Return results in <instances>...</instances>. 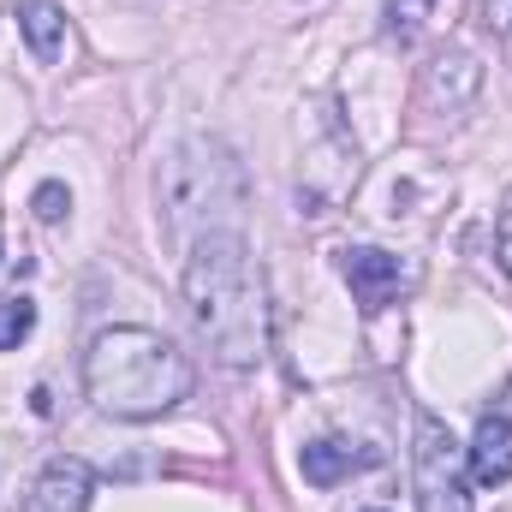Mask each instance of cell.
<instances>
[{"instance_id": "obj_10", "label": "cell", "mask_w": 512, "mask_h": 512, "mask_svg": "<svg viewBox=\"0 0 512 512\" xmlns=\"http://www.w3.org/2000/svg\"><path fill=\"white\" fill-rule=\"evenodd\" d=\"M477 60L471 54H441L429 72H423V96L429 102H447V108H465L471 102V90H477Z\"/></svg>"}, {"instance_id": "obj_13", "label": "cell", "mask_w": 512, "mask_h": 512, "mask_svg": "<svg viewBox=\"0 0 512 512\" xmlns=\"http://www.w3.org/2000/svg\"><path fill=\"white\" fill-rule=\"evenodd\" d=\"M30 209H36L42 221H66V209H72V191H66L60 179H48V185H36V197H30Z\"/></svg>"}, {"instance_id": "obj_2", "label": "cell", "mask_w": 512, "mask_h": 512, "mask_svg": "<svg viewBox=\"0 0 512 512\" xmlns=\"http://www.w3.org/2000/svg\"><path fill=\"white\" fill-rule=\"evenodd\" d=\"M191 358L155 334V328H102L84 352V393L96 411L126 417V423H149L161 411H173L179 399H191Z\"/></svg>"}, {"instance_id": "obj_15", "label": "cell", "mask_w": 512, "mask_h": 512, "mask_svg": "<svg viewBox=\"0 0 512 512\" xmlns=\"http://www.w3.org/2000/svg\"><path fill=\"white\" fill-rule=\"evenodd\" d=\"M495 256H501V268L512 274V209L501 215V227H495Z\"/></svg>"}, {"instance_id": "obj_9", "label": "cell", "mask_w": 512, "mask_h": 512, "mask_svg": "<svg viewBox=\"0 0 512 512\" xmlns=\"http://www.w3.org/2000/svg\"><path fill=\"white\" fill-rule=\"evenodd\" d=\"M18 30H24V42H30V54L42 66L60 60V48H66V12L54 0H24L18 6Z\"/></svg>"}, {"instance_id": "obj_7", "label": "cell", "mask_w": 512, "mask_h": 512, "mask_svg": "<svg viewBox=\"0 0 512 512\" xmlns=\"http://www.w3.org/2000/svg\"><path fill=\"white\" fill-rule=\"evenodd\" d=\"M465 459H471V483H483V489L512 483V417L507 411H483L477 417V435H471Z\"/></svg>"}, {"instance_id": "obj_5", "label": "cell", "mask_w": 512, "mask_h": 512, "mask_svg": "<svg viewBox=\"0 0 512 512\" xmlns=\"http://www.w3.org/2000/svg\"><path fill=\"white\" fill-rule=\"evenodd\" d=\"M334 262H340V280L352 286L358 310H370V316L387 310L399 292L417 286V262H405V256H393V251H376V245H346Z\"/></svg>"}, {"instance_id": "obj_3", "label": "cell", "mask_w": 512, "mask_h": 512, "mask_svg": "<svg viewBox=\"0 0 512 512\" xmlns=\"http://www.w3.org/2000/svg\"><path fill=\"white\" fill-rule=\"evenodd\" d=\"M239 197H245V173L227 155V143H215V137H191L161 161V203L173 209V221L239 209Z\"/></svg>"}, {"instance_id": "obj_6", "label": "cell", "mask_w": 512, "mask_h": 512, "mask_svg": "<svg viewBox=\"0 0 512 512\" xmlns=\"http://www.w3.org/2000/svg\"><path fill=\"white\" fill-rule=\"evenodd\" d=\"M90 495H96V471L66 453V459H48L42 465V477H36L24 512H90Z\"/></svg>"}, {"instance_id": "obj_12", "label": "cell", "mask_w": 512, "mask_h": 512, "mask_svg": "<svg viewBox=\"0 0 512 512\" xmlns=\"http://www.w3.org/2000/svg\"><path fill=\"white\" fill-rule=\"evenodd\" d=\"M30 328H36V298H24V292L0 298V352L24 346V340H30Z\"/></svg>"}, {"instance_id": "obj_1", "label": "cell", "mask_w": 512, "mask_h": 512, "mask_svg": "<svg viewBox=\"0 0 512 512\" xmlns=\"http://www.w3.org/2000/svg\"><path fill=\"white\" fill-rule=\"evenodd\" d=\"M185 310H191V328L203 334V346L227 370H256L268 358V280L239 233L215 227L191 245Z\"/></svg>"}, {"instance_id": "obj_14", "label": "cell", "mask_w": 512, "mask_h": 512, "mask_svg": "<svg viewBox=\"0 0 512 512\" xmlns=\"http://www.w3.org/2000/svg\"><path fill=\"white\" fill-rule=\"evenodd\" d=\"M477 18H483L501 42H512V0H477Z\"/></svg>"}, {"instance_id": "obj_4", "label": "cell", "mask_w": 512, "mask_h": 512, "mask_svg": "<svg viewBox=\"0 0 512 512\" xmlns=\"http://www.w3.org/2000/svg\"><path fill=\"white\" fill-rule=\"evenodd\" d=\"M411 483H417V512H471L465 441L429 411H417V429H411Z\"/></svg>"}, {"instance_id": "obj_8", "label": "cell", "mask_w": 512, "mask_h": 512, "mask_svg": "<svg viewBox=\"0 0 512 512\" xmlns=\"http://www.w3.org/2000/svg\"><path fill=\"white\" fill-rule=\"evenodd\" d=\"M364 465H376V453H370V447H352V441H310V447L298 453V471H304V483H316V489H334V483H346V477L364 471Z\"/></svg>"}, {"instance_id": "obj_11", "label": "cell", "mask_w": 512, "mask_h": 512, "mask_svg": "<svg viewBox=\"0 0 512 512\" xmlns=\"http://www.w3.org/2000/svg\"><path fill=\"white\" fill-rule=\"evenodd\" d=\"M429 6H435V0H387L382 36L387 42H399V48H411L417 30H423V18H429Z\"/></svg>"}]
</instances>
